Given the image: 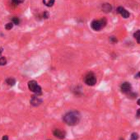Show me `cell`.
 <instances>
[{"mask_svg":"<svg viewBox=\"0 0 140 140\" xmlns=\"http://www.w3.org/2000/svg\"><path fill=\"white\" fill-rule=\"evenodd\" d=\"M81 116L80 114L78 111H70V112L67 113L66 115H64V121L69 125H76L79 123Z\"/></svg>","mask_w":140,"mask_h":140,"instance_id":"obj_1","label":"cell"},{"mask_svg":"<svg viewBox=\"0 0 140 140\" xmlns=\"http://www.w3.org/2000/svg\"><path fill=\"white\" fill-rule=\"evenodd\" d=\"M106 23H107L106 19L102 18V19H101V20H95V21H93L91 24V26L94 31H98L101 29H102L103 27H105Z\"/></svg>","mask_w":140,"mask_h":140,"instance_id":"obj_2","label":"cell"},{"mask_svg":"<svg viewBox=\"0 0 140 140\" xmlns=\"http://www.w3.org/2000/svg\"><path fill=\"white\" fill-rule=\"evenodd\" d=\"M28 87L31 91L36 93L37 95L41 92V87L37 84L36 81H30L28 82Z\"/></svg>","mask_w":140,"mask_h":140,"instance_id":"obj_3","label":"cell"},{"mask_svg":"<svg viewBox=\"0 0 140 140\" xmlns=\"http://www.w3.org/2000/svg\"><path fill=\"white\" fill-rule=\"evenodd\" d=\"M85 82L88 86H94L96 83V78L92 73H89L85 76Z\"/></svg>","mask_w":140,"mask_h":140,"instance_id":"obj_4","label":"cell"},{"mask_svg":"<svg viewBox=\"0 0 140 140\" xmlns=\"http://www.w3.org/2000/svg\"><path fill=\"white\" fill-rule=\"evenodd\" d=\"M117 12L119 13L124 18L129 17V12L125 9V8H123V7H119V8H117Z\"/></svg>","mask_w":140,"mask_h":140,"instance_id":"obj_5","label":"cell"},{"mask_svg":"<svg viewBox=\"0 0 140 140\" xmlns=\"http://www.w3.org/2000/svg\"><path fill=\"white\" fill-rule=\"evenodd\" d=\"M41 102H42V100H41L38 96H33L31 100V104L34 106H39Z\"/></svg>","mask_w":140,"mask_h":140,"instance_id":"obj_6","label":"cell"},{"mask_svg":"<svg viewBox=\"0 0 140 140\" xmlns=\"http://www.w3.org/2000/svg\"><path fill=\"white\" fill-rule=\"evenodd\" d=\"M121 91L124 93H128L131 91V85L129 82H124L121 85Z\"/></svg>","mask_w":140,"mask_h":140,"instance_id":"obj_7","label":"cell"},{"mask_svg":"<svg viewBox=\"0 0 140 140\" xmlns=\"http://www.w3.org/2000/svg\"><path fill=\"white\" fill-rule=\"evenodd\" d=\"M54 135L55 136V137H57L58 139H64V134L62 132L61 130H59V129H54Z\"/></svg>","mask_w":140,"mask_h":140,"instance_id":"obj_8","label":"cell"},{"mask_svg":"<svg viewBox=\"0 0 140 140\" xmlns=\"http://www.w3.org/2000/svg\"><path fill=\"white\" fill-rule=\"evenodd\" d=\"M101 8H102V11H104L105 12H111V9H112L111 5L109 4V3H104V4L101 6Z\"/></svg>","mask_w":140,"mask_h":140,"instance_id":"obj_9","label":"cell"},{"mask_svg":"<svg viewBox=\"0 0 140 140\" xmlns=\"http://www.w3.org/2000/svg\"><path fill=\"white\" fill-rule=\"evenodd\" d=\"M43 3L47 7H52L54 3V0H43Z\"/></svg>","mask_w":140,"mask_h":140,"instance_id":"obj_10","label":"cell"},{"mask_svg":"<svg viewBox=\"0 0 140 140\" xmlns=\"http://www.w3.org/2000/svg\"><path fill=\"white\" fill-rule=\"evenodd\" d=\"M6 82L8 83V85H9V86H13V85L16 83V81H15L14 78H8V79L6 80Z\"/></svg>","mask_w":140,"mask_h":140,"instance_id":"obj_11","label":"cell"},{"mask_svg":"<svg viewBox=\"0 0 140 140\" xmlns=\"http://www.w3.org/2000/svg\"><path fill=\"white\" fill-rule=\"evenodd\" d=\"M134 38L136 39V41H137V42L139 43V44H140V30L137 31L135 33H134Z\"/></svg>","mask_w":140,"mask_h":140,"instance_id":"obj_12","label":"cell"},{"mask_svg":"<svg viewBox=\"0 0 140 140\" xmlns=\"http://www.w3.org/2000/svg\"><path fill=\"white\" fill-rule=\"evenodd\" d=\"M7 64V59L4 57H1L0 58V66H3Z\"/></svg>","mask_w":140,"mask_h":140,"instance_id":"obj_13","label":"cell"},{"mask_svg":"<svg viewBox=\"0 0 140 140\" xmlns=\"http://www.w3.org/2000/svg\"><path fill=\"white\" fill-rule=\"evenodd\" d=\"M139 139V134H136V133H133L131 134V140H138Z\"/></svg>","mask_w":140,"mask_h":140,"instance_id":"obj_14","label":"cell"},{"mask_svg":"<svg viewBox=\"0 0 140 140\" xmlns=\"http://www.w3.org/2000/svg\"><path fill=\"white\" fill-rule=\"evenodd\" d=\"M13 23L12 22H8V24H6V26H5V28H6L7 30H11L12 28L13 27Z\"/></svg>","mask_w":140,"mask_h":140,"instance_id":"obj_15","label":"cell"},{"mask_svg":"<svg viewBox=\"0 0 140 140\" xmlns=\"http://www.w3.org/2000/svg\"><path fill=\"white\" fill-rule=\"evenodd\" d=\"M19 22H20V20H19V18H18V17H13L12 18V23H13V24L18 25V24H19Z\"/></svg>","mask_w":140,"mask_h":140,"instance_id":"obj_16","label":"cell"},{"mask_svg":"<svg viewBox=\"0 0 140 140\" xmlns=\"http://www.w3.org/2000/svg\"><path fill=\"white\" fill-rule=\"evenodd\" d=\"M110 41H111V43H116L118 41V40L116 39V37H115V36H111V37H110Z\"/></svg>","mask_w":140,"mask_h":140,"instance_id":"obj_17","label":"cell"},{"mask_svg":"<svg viewBox=\"0 0 140 140\" xmlns=\"http://www.w3.org/2000/svg\"><path fill=\"white\" fill-rule=\"evenodd\" d=\"M12 3H15V4H20V3H23L24 0H12Z\"/></svg>","mask_w":140,"mask_h":140,"instance_id":"obj_18","label":"cell"},{"mask_svg":"<svg viewBox=\"0 0 140 140\" xmlns=\"http://www.w3.org/2000/svg\"><path fill=\"white\" fill-rule=\"evenodd\" d=\"M42 16H43V18H45L46 19V18L49 17V13H48L47 12H45L42 14Z\"/></svg>","mask_w":140,"mask_h":140,"instance_id":"obj_19","label":"cell"},{"mask_svg":"<svg viewBox=\"0 0 140 140\" xmlns=\"http://www.w3.org/2000/svg\"><path fill=\"white\" fill-rule=\"evenodd\" d=\"M137 116L139 118H140V109L138 110V111H137Z\"/></svg>","mask_w":140,"mask_h":140,"instance_id":"obj_20","label":"cell"},{"mask_svg":"<svg viewBox=\"0 0 140 140\" xmlns=\"http://www.w3.org/2000/svg\"><path fill=\"white\" fill-rule=\"evenodd\" d=\"M3 140H8V137L7 135H4L3 137Z\"/></svg>","mask_w":140,"mask_h":140,"instance_id":"obj_21","label":"cell"},{"mask_svg":"<svg viewBox=\"0 0 140 140\" xmlns=\"http://www.w3.org/2000/svg\"><path fill=\"white\" fill-rule=\"evenodd\" d=\"M135 78H140V72H139V73H138L137 75H136V76H135Z\"/></svg>","mask_w":140,"mask_h":140,"instance_id":"obj_22","label":"cell"},{"mask_svg":"<svg viewBox=\"0 0 140 140\" xmlns=\"http://www.w3.org/2000/svg\"><path fill=\"white\" fill-rule=\"evenodd\" d=\"M3 53V48L0 47V55H1V54Z\"/></svg>","mask_w":140,"mask_h":140,"instance_id":"obj_23","label":"cell"},{"mask_svg":"<svg viewBox=\"0 0 140 140\" xmlns=\"http://www.w3.org/2000/svg\"><path fill=\"white\" fill-rule=\"evenodd\" d=\"M137 103H138V105H139V106H140V99H139V100H138Z\"/></svg>","mask_w":140,"mask_h":140,"instance_id":"obj_24","label":"cell"},{"mask_svg":"<svg viewBox=\"0 0 140 140\" xmlns=\"http://www.w3.org/2000/svg\"><path fill=\"white\" fill-rule=\"evenodd\" d=\"M119 140H124V139H119Z\"/></svg>","mask_w":140,"mask_h":140,"instance_id":"obj_25","label":"cell"}]
</instances>
